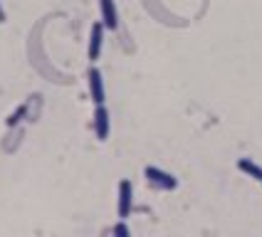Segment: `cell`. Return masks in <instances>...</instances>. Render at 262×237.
I'll use <instances>...</instances> for the list:
<instances>
[{"mask_svg": "<svg viewBox=\"0 0 262 237\" xmlns=\"http://www.w3.org/2000/svg\"><path fill=\"white\" fill-rule=\"evenodd\" d=\"M99 10H102V22L106 30L119 28V13H117V3L114 0H99Z\"/></svg>", "mask_w": 262, "mask_h": 237, "instance_id": "8992f818", "label": "cell"}, {"mask_svg": "<svg viewBox=\"0 0 262 237\" xmlns=\"http://www.w3.org/2000/svg\"><path fill=\"white\" fill-rule=\"evenodd\" d=\"M104 22L99 20V22H94L92 25V30H89V62H97L99 59V55H102V44H104Z\"/></svg>", "mask_w": 262, "mask_h": 237, "instance_id": "5b68a950", "label": "cell"}, {"mask_svg": "<svg viewBox=\"0 0 262 237\" xmlns=\"http://www.w3.org/2000/svg\"><path fill=\"white\" fill-rule=\"evenodd\" d=\"M87 82H89V97H92V102L104 104V99H106V91H104V77L97 67H89Z\"/></svg>", "mask_w": 262, "mask_h": 237, "instance_id": "277c9868", "label": "cell"}, {"mask_svg": "<svg viewBox=\"0 0 262 237\" xmlns=\"http://www.w3.org/2000/svg\"><path fill=\"white\" fill-rule=\"evenodd\" d=\"M144 176L154 188H161V191H176L178 188V178L166 173V171H161V168H156V165H146Z\"/></svg>", "mask_w": 262, "mask_h": 237, "instance_id": "6da1fadb", "label": "cell"}, {"mask_svg": "<svg viewBox=\"0 0 262 237\" xmlns=\"http://www.w3.org/2000/svg\"><path fill=\"white\" fill-rule=\"evenodd\" d=\"M237 171L245 173L248 178H252V180H260L262 183V165H257L252 158H237Z\"/></svg>", "mask_w": 262, "mask_h": 237, "instance_id": "52a82bcc", "label": "cell"}, {"mask_svg": "<svg viewBox=\"0 0 262 237\" xmlns=\"http://www.w3.org/2000/svg\"><path fill=\"white\" fill-rule=\"evenodd\" d=\"M112 235H119V237H129V227L124 225V220L119 222V225H114V227H112Z\"/></svg>", "mask_w": 262, "mask_h": 237, "instance_id": "ba28073f", "label": "cell"}, {"mask_svg": "<svg viewBox=\"0 0 262 237\" xmlns=\"http://www.w3.org/2000/svg\"><path fill=\"white\" fill-rule=\"evenodd\" d=\"M5 17H8V15H5V8H3V5H0V25H3V22H5Z\"/></svg>", "mask_w": 262, "mask_h": 237, "instance_id": "30bf717a", "label": "cell"}, {"mask_svg": "<svg viewBox=\"0 0 262 237\" xmlns=\"http://www.w3.org/2000/svg\"><path fill=\"white\" fill-rule=\"evenodd\" d=\"M92 124H94V136H97L99 141H106V138H109V129H112V118H109V109H106L104 104H97Z\"/></svg>", "mask_w": 262, "mask_h": 237, "instance_id": "3957f363", "label": "cell"}, {"mask_svg": "<svg viewBox=\"0 0 262 237\" xmlns=\"http://www.w3.org/2000/svg\"><path fill=\"white\" fill-rule=\"evenodd\" d=\"M131 207H134V185L131 180H119V200H117V212L119 220H126L131 215Z\"/></svg>", "mask_w": 262, "mask_h": 237, "instance_id": "7a4b0ae2", "label": "cell"}, {"mask_svg": "<svg viewBox=\"0 0 262 237\" xmlns=\"http://www.w3.org/2000/svg\"><path fill=\"white\" fill-rule=\"evenodd\" d=\"M25 111H28V106H20V109H17V114H15V116H10V118H8V126H13L15 121H17V118H20V116H23Z\"/></svg>", "mask_w": 262, "mask_h": 237, "instance_id": "9c48e42d", "label": "cell"}]
</instances>
